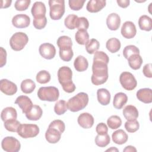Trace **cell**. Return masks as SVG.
Wrapping results in <instances>:
<instances>
[{
    "mask_svg": "<svg viewBox=\"0 0 152 152\" xmlns=\"http://www.w3.org/2000/svg\"><path fill=\"white\" fill-rule=\"evenodd\" d=\"M92 72L93 74L91 77V81L95 86L103 84L108 79V67L107 64L105 63L93 62Z\"/></svg>",
    "mask_w": 152,
    "mask_h": 152,
    "instance_id": "cell-1",
    "label": "cell"
},
{
    "mask_svg": "<svg viewBox=\"0 0 152 152\" xmlns=\"http://www.w3.org/2000/svg\"><path fill=\"white\" fill-rule=\"evenodd\" d=\"M119 151L118 149L115 147H112L111 148L106 150V151Z\"/></svg>",
    "mask_w": 152,
    "mask_h": 152,
    "instance_id": "cell-56",
    "label": "cell"
},
{
    "mask_svg": "<svg viewBox=\"0 0 152 152\" xmlns=\"http://www.w3.org/2000/svg\"><path fill=\"white\" fill-rule=\"evenodd\" d=\"M39 52L40 55L46 59H52L56 55L55 46L49 43H44L39 46Z\"/></svg>",
    "mask_w": 152,
    "mask_h": 152,
    "instance_id": "cell-10",
    "label": "cell"
},
{
    "mask_svg": "<svg viewBox=\"0 0 152 152\" xmlns=\"http://www.w3.org/2000/svg\"><path fill=\"white\" fill-rule=\"evenodd\" d=\"M75 39L78 44L84 45L89 41V34L86 30H78L75 34Z\"/></svg>",
    "mask_w": 152,
    "mask_h": 152,
    "instance_id": "cell-31",
    "label": "cell"
},
{
    "mask_svg": "<svg viewBox=\"0 0 152 152\" xmlns=\"http://www.w3.org/2000/svg\"><path fill=\"white\" fill-rule=\"evenodd\" d=\"M100 47L99 41L95 39H91L85 45L87 52L89 54H94L98 50Z\"/></svg>",
    "mask_w": 152,
    "mask_h": 152,
    "instance_id": "cell-34",
    "label": "cell"
},
{
    "mask_svg": "<svg viewBox=\"0 0 152 152\" xmlns=\"http://www.w3.org/2000/svg\"><path fill=\"white\" fill-rule=\"evenodd\" d=\"M128 101V97L125 93L119 92L114 96L113 105L117 109H122Z\"/></svg>",
    "mask_w": 152,
    "mask_h": 152,
    "instance_id": "cell-24",
    "label": "cell"
},
{
    "mask_svg": "<svg viewBox=\"0 0 152 152\" xmlns=\"http://www.w3.org/2000/svg\"><path fill=\"white\" fill-rule=\"evenodd\" d=\"M78 18V17L75 14L68 15L64 20V24L65 27L69 30H74L76 28Z\"/></svg>",
    "mask_w": 152,
    "mask_h": 152,
    "instance_id": "cell-35",
    "label": "cell"
},
{
    "mask_svg": "<svg viewBox=\"0 0 152 152\" xmlns=\"http://www.w3.org/2000/svg\"><path fill=\"white\" fill-rule=\"evenodd\" d=\"M135 54H140V50L134 45H128L125 46L123 50V55L126 59H128L131 56Z\"/></svg>",
    "mask_w": 152,
    "mask_h": 152,
    "instance_id": "cell-41",
    "label": "cell"
},
{
    "mask_svg": "<svg viewBox=\"0 0 152 152\" xmlns=\"http://www.w3.org/2000/svg\"><path fill=\"white\" fill-rule=\"evenodd\" d=\"M96 131L97 134H99V135L106 134H107L108 128L104 123L101 122L97 124V125L96 126Z\"/></svg>",
    "mask_w": 152,
    "mask_h": 152,
    "instance_id": "cell-50",
    "label": "cell"
},
{
    "mask_svg": "<svg viewBox=\"0 0 152 152\" xmlns=\"http://www.w3.org/2000/svg\"><path fill=\"white\" fill-rule=\"evenodd\" d=\"M107 124L109 128L112 129H116L122 125V120L119 116L112 115L107 120Z\"/></svg>",
    "mask_w": 152,
    "mask_h": 152,
    "instance_id": "cell-36",
    "label": "cell"
},
{
    "mask_svg": "<svg viewBox=\"0 0 152 152\" xmlns=\"http://www.w3.org/2000/svg\"><path fill=\"white\" fill-rule=\"evenodd\" d=\"M106 4L105 0H90L87 4L86 9L90 12H97L106 6Z\"/></svg>",
    "mask_w": 152,
    "mask_h": 152,
    "instance_id": "cell-19",
    "label": "cell"
},
{
    "mask_svg": "<svg viewBox=\"0 0 152 152\" xmlns=\"http://www.w3.org/2000/svg\"><path fill=\"white\" fill-rule=\"evenodd\" d=\"M0 90L5 94L12 96L17 93V86L14 83L7 79H2L0 81Z\"/></svg>",
    "mask_w": 152,
    "mask_h": 152,
    "instance_id": "cell-12",
    "label": "cell"
},
{
    "mask_svg": "<svg viewBox=\"0 0 152 152\" xmlns=\"http://www.w3.org/2000/svg\"><path fill=\"white\" fill-rule=\"evenodd\" d=\"M50 74L46 70L39 71L36 77V81L40 84H46L50 80Z\"/></svg>",
    "mask_w": 152,
    "mask_h": 152,
    "instance_id": "cell-40",
    "label": "cell"
},
{
    "mask_svg": "<svg viewBox=\"0 0 152 152\" xmlns=\"http://www.w3.org/2000/svg\"><path fill=\"white\" fill-rule=\"evenodd\" d=\"M121 32L122 36L124 38L132 39L136 35V27L133 22L126 21L122 24Z\"/></svg>",
    "mask_w": 152,
    "mask_h": 152,
    "instance_id": "cell-11",
    "label": "cell"
},
{
    "mask_svg": "<svg viewBox=\"0 0 152 152\" xmlns=\"http://www.w3.org/2000/svg\"><path fill=\"white\" fill-rule=\"evenodd\" d=\"M30 3V0H17L15 2L14 7L17 11H25L28 8Z\"/></svg>",
    "mask_w": 152,
    "mask_h": 152,
    "instance_id": "cell-47",
    "label": "cell"
},
{
    "mask_svg": "<svg viewBox=\"0 0 152 152\" xmlns=\"http://www.w3.org/2000/svg\"><path fill=\"white\" fill-rule=\"evenodd\" d=\"M151 64H145L142 69V72L145 77L147 78H151L152 77V73H151Z\"/></svg>",
    "mask_w": 152,
    "mask_h": 152,
    "instance_id": "cell-51",
    "label": "cell"
},
{
    "mask_svg": "<svg viewBox=\"0 0 152 152\" xmlns=\"http://www.w3.org/2000/svg\"><path fill=\"white\" fill-rule=\"evenodd\" d=\"M31 12L34 18L45 17L46 12L45 4L41 1L35 2L31 7Z\"/></svg>",
    "mask_w": 152,
    "mask_h": 152,
    "instance_id": "cell-16",
    "label": "cell"
},
{
    "mask_svg": "<svg viewBox=\"0 0 152 152\" xmlns=\"http://www.w3.org/2000/svg\"><path fill=\"white\" fill-rule=\"evenodd\" d=\"M49 15L53 20H60L65 13L64 0H49Z\"/></svg>",
    "mask_w": 152,
    "mask_h": 152,
    "instance_id": "cell-5",
    "label": "cell"
},
{
    "mask_svg": "<svg viewBox=\"0 0 152 152\" xmlns=\"http://www.w3.org/2000/svg\"><path fill=\"white\" fill-rule=\"evenodd\" d=\"M57 75L59 83L62 86L64 91L71 93L75 91L76 87L72 81V72L69 67L64 66L59 68Z\"/></svg>",
    "mask_w": 152,
    "mask_h": 152,
    "instance_id": "cell-2",
    "label": "cell"
},
{
    "mask_svg": "<svg viewBox=\"0 0 152 152\" xmlns=\"http://www.w3.org/2000/svg\"><path fill=\"white\" fill-rule=\"evenodd\" d=\"M68 109L67 102L64 100L58 101L54 106V111L58 115H62L64 114Z\"/></svg>",
    "mask_w": 152,
    "mask_h": 152,
    "instance_id": "cell-37",
    "label": "cell"
},
{
    "mask_svg": "<svg viewBox=\"0 0 152 152\" xmlns=\"http://www.w3.org/2000/svg\"><path fill=\"white\" fill-rule=\"evenodd\" d=\"M43 114L42 108L38 105H33L31 109L26 113V118L30 121H38L40 119Z\"/></svg>",
    "mask_w": 152,
    "mask_h": 152,
    "instance_id": "cell-25",
    "label": "cell"
},
{
    "mask_svg": "<svg viewBox=\"0 0 152 152\" xmlns=\"http://www.w3.org/2000/svg\"><path fill=\"white\" fill-rule=\"evenodd\" d=\"M119 81L122 87L128 91L133 90L137 86V81L133 75L129 72H123L119 76Z\"/></svg>",
    "mask_w": 152,
    "mask_h": 152,
    "instance_id": "cell-8",
    "label": "cell"
},
{
    "mask_svg": "<svg viewBox=\"0 0 152 152\" xmlns=\"http://www.w3.org/2000/svg\"><path fill=\"white\" fill-rule=\"evenodd\" d=\"M93 62H103L108 64L109 58L108 55L103 51H97L94 53Z\"/></svg>",
    "mask_w": 152,
    "mask_h": 152,
    "instance_id": "cell-43",
    "label": "cell"
},
{
    "mask_svg": "<svg viewBox=\"0 0 152 152\" xmlns=\"http://www.w3.org/2000/svg\"><path fill=\"white\" fill-rule=\"evenodd\" d=\"M116 2L120 7L125 8L129 6L130 1L129 0H117Z\"/></svg>",
    "mask_w": 152,
    "mask_h": 152,
    "instance_id": "cell-53",
    "label": "cell"
},
{
    "mask_svg": "<svg viewBox=\"0 0 152 152\" xmlns=\"http://www.w3.org/2000/svg\"><path fill=\"white\" fill-rule=\"evenodd\" d=\"M11 2V0H2L1 1V8H7L10 7Z\"/></svg>",
    "mask_w": 152,
    "mask_h": 152,
    "instance_id": "cell-54",
    "label": "cell"
},
{
    "mask_svg": "<svg viewBox=\"0 0 152 152\" xmlns=\"http://www.w3.org/2000/svg\"><path fill=\"white\" fill-rule=\"evenodd\" d=\"M110 137L107 134L97 135L95 138L96 144L100 147H104L110 143Z\"/></svg>",
    "mask_w": 152,
    "mask_h": 152,
    "instance_id": "cell-39",
    "label": "cell"
},
{
    "mask_svg": "<svg viewBox=\"0 0 152 152\" xmlns=\"http://www.w3.org/2000/svg\"><path fill=\"white\" fill-rule=\"evenodd\" d=\"M20 125V122L17 119H11L4 122L5 128L7 131L12 132H17Z\"/></svg>",
    "mask_w": 152,
    "mask_h": 152,
    "instance_id": "cell-38",
    "label": "cell"
},
{
    "mask_svg": "<svg viewBox=\"0 0 152 152\" xmlns=\"http://www.w3.org/2000/svg\"><path fill=\"white\" fill-rule=\"evenodd\" d=\"M121 18L116 13L110 14L106 18V24L110 30H117L121 24Z\"/></svg>",
    "mask_w": 152,
    "mask_h": 152,
    "instance_id": "cell-17",
    "label": "cell"
},
{
    "mask_svg": "<svg viewBox=\"0 0 152 152\" xmlns=\"http://www.w3.org/2000/svg\"><path fill=\"white\" fill-rule=\"evenodd\" d=\"M20 87L21 91L24 93L30 94L34 90L36 84L31 79H26L21 82Z\"/></svg>",
    "mask_w": 152,
    "mask_h": 152,
    "instance_id": "cell-32",
    "label": "cell"
},
{
    "mask_svg": "<svg viewBox=\"0 0 152 152\" xmlns=\"http://www.w3.org/2000/svg\"><path fill=\"white\" fill-rule=\"evenodd\" d=\"M128 62L131 68L137 70L141 68L142 64V58L140 54H135L128 59Z\"/></svg>",
    "mask_w": 152,
    "mask_h": 152,
    "instance_id": "cell-30",
    "label": "cell"
},
{
    "mask_svg": "<svg viewBox=\"0 0 152 152\" xmlns=\"http://www.w3.org/2000/svg\"><path fill=\"white\" fill-rule=\"evenodd\" d=\"M84 0H69L68 1L69 8L74 11H79L81 10L85 3Z\"/></svg>",
    "mask_w": 152,
    "mask_h": 152,
    "instance_id": "cell-48",
    "label": "cell"
},
{
    "mask_svg": "<svg viewBox=\"0 0 152 152\" xmlns=\"http://www.w3.org/2000/svg\"><path fill=\"white\" fill-rule=\"evenodd\" d=\"M46 24H47V18L46 16L33 19V26L36 29L42 30L44 28L46 27Z\"/></svg>",
    "mask_w": 152,
    "mask_h": 152,
    "instance_id": "cell-46",
    "label": "cell"
},
{
    "mask_svg": "<svg viewBox=\"0 0 152 152\" xmlns=\"http://www.w3.org/2000/svg\"><path fill=\"white\" fill-rule=\"evenodd\" d=\"M123 115L127 121L135 120L138 117V111L137 107L133 105L126 106L122 111Z\"/></svg>",
    "mask_w": 152,
    "mask_h": 152,
    "instance_id": "cell-22",
    "label": "cell"
},
{
    "mask_svg": "<svg viewBox=\"0 0 152 152\" xmlns=\"http://www.w3.org/2000/svg\"><path fill=\"white\" fill-rule=\"evenodd\" d=\"M123 151L124 152H136L137 149L134 146L128 145L123 150Z\"/></svg>",
    "mask_w": 152,
    "mask_h": 152,
    "instance_id": "cell-55",
    "label": "cell"
},
{
    "mask_svg": "<svg viewBox=\"0 0 152 152\" xmlns=\"http://www.w3.org/2000/svg\"><path fill=\"white\" fill-rule=\"evenodd\" d=\"M48 128H52L57 129L59 131L61 134H62L65 129V125L64 122L59 119H56L53 121L49 124Z\"/></svg>",
    "mask_w": 152,
    "mask_h": 152,
    "instance_id": "cell-45",
    "label": "cell"
},
{
    "mask_svg": "<svg viewBox=\"0 0 152 152\" xmlns=\"http://www.w3.org/2000/svg\"><path fill=\"white\" fill-rule=\"evenodd\" d=\"M97 100L100 104L106 106L110 103V93L106 88H99L97 91Z\"/></svg>",
    "mask_w": 152,
    "mask_h": 152,
    "instance_id": "cell-21",
    "label": "cell"
},
{
    "mask_svg": "<svg viewBox=\"0 0 152 152\" xmlns=\"http://www.w3.org/2000/svg\"><path fill=\"white\" fill-rule=\"evenodd\" d=\"M17 133L23 138H33L39 134V128L36 124H21Z\"/></svg>",
    "mask_w": 152,
    "mask_h": 152,
    "instance_id": "cell-7",
    "label": "cell"
},
{
    "mask_svg": "<svg viewBox=\"0 0 152 152\" xmlns=\"http://www.w3.org/2000/svg\"><path fill=\"white\" fill-rule=\"evenodd\" d=\"M121 44L119 39L115 37H112L107 40L106 43L107 49L112 53H116L121 49Z\"/></svg>",
    "mask_w": 152,
    "mask_h": 152,
    "instance_id": "cell-29",
    "label": "cell"
},
{
    "mask_svg": "<svg viewBox=\"0 0 152 152\" xmlns=\"http://www.w3.org/2000/svg\"><path fill=\"white\" fill-rule=\"evenodd\" d=\"M138 26L141 30L149 31L152 29L151 18L146 15H141L138 20Z\"/></svg>",
    "mask_w": 152,
    "mask_h": 152,
    "instance_id": "cell-28",
    "label": "cell"
},
{
    "mask_svg": "<svg viewBox=\"0 0 152 152\" xmlns=\"http://www.w3.org/2000/svg\"><path fill=\"white\" fill-rule=\"evenodd\" d=\"M60 58L66 62H69L73 57L74 52L72 49V47H66L59 48V52Z\"/></svg>",
    "mask_w": 152,
    "mask_h": 152,
    "instance_id": "cell-33",
    "label": "cell"
},
{
    "mask_svg": "<svg viewBox=\"0 0 152 152\" xmlns=\"http://www.w3.org/2000/svg\"><path fill=\"white\" fill-rule=\"evenodd\" d=\"M37 96L42 101L55 102L59 98V91L53 86L42 87L37 91Z\"/></svg>",
    "mask_w": 152,
    "mask_h": 152,
    "instance_id": "cell-4",
    "label": "cell"
},
{
    "mask_svg": "<svg viewBox=\"0 0 152 152\" xmlns=\"http://www.w3.org/2000/svg\"><path fill=\"white\" fill-rule=\"evenodd\" d=\"M1 55V67H3L7 62V52L2 47L0 48Z\"/></svg>",
    "mask_w": 152,
    "mask_h": 152,
    "instance_id": "cell-52",
    "label": "cell"
},
{
    "mask_svg": "<svg viewBox=\"0 0 152 152\" xmlns=\"http://www.w3.org/2000/svg\"><path fill=\"white\" fill-rule=\"evenodd\" d=\"M88 103V96L84 92H80L70 98L68 102V109L72 112H76L84 109Z\"/></svg>",
    "mask_w": 152,
    "mask_h": 152,
    "instance_id": "cell-3",
    "label": "cell"
},
{
    "mask_svg": "<svg viewBox=\"0 0 152 152\" xmlns=\"http://www.w3.org/2000/svg\"><path fill=\"white\" fill-rule=\"evenodd\" d=\"M61 133L56 129L48 128L45 133V138L46 141L51 144L58 142L61 138Z\"/></svg>",
    "mask_w": 152,
    "mask_h": 152,
    "instance_id": "cell-20",
    "label": "cell"
},
{
    "mask_svg": "<svg viewBox=\"0 0 152 152\" xmlns=\"http://www.w3.org/2000/svg\"><path fill=\"white\" fill-rule=\"evenodd\" d=\"M56 43L59 48L72 47V42L71 39L67 36H60L58 39Z\"/></svg>",
    "mask_w": 152,
    "mask_h": 152,
    "instance_id": "cell-42",
    "label": "cell"
},
{
    "mask_svg": "<svg viewBox=\"0 0 152 152\" xmlns=\"http://www.w3.org/2000/svg\"><path fill=\"white\" fill-rule=\"evenodd\" d=\"M74 66L77 71L83 72L87 70L88 66L87 59L83 56L79 55L74 60Z\"/></svg>",
    "mask_w": 152,
    "mask_h": 152,
    "instance_id": "cell-26",
    "label": "cell"
},
{
    "mask_svg": "<svg viewBox=\"0 0 152 152\" xmlns=\"http://www.w3.org/2000/svg\"><path fill=\"white\" fill-rule=\"evenodd\" d=\"M112 138L113 142L118 145H122L125 144L128 139V136L127 134L122 129H118L113 132L112 135Z\"/></svg>",
    "mask_w": 152,
    "mask_h": 152,
    "instance_id": "cell-23",
    "label": "cell"
},
{
    "mask_svg": "<svg viewBox=\"0 0 152 152\" xmlns=\"http://www.w3.org/2000/svg\"><path fill=\"white\" fill-rule=\"evenodd\" d=\"M89 27V22L88 20L84 17H78L77 23L76 28L78 30H86Z\"/></svg>",
    "mask_w": 152,
    "mask_h": 152,
    "instance_id": "cell-49",
    "label": "cell"
},
{
    "mask_svg": "<svg viewBox=\"0 0 152 152\" xmlns=\"http://www.w3.org/2000/svg\"><path fill=\"white\" fill-rule=\"evenodd\" d=\"M137 98L144 103L152 102V90L150 88H143L138 90L136 94Z\"/></svg>",
    "mask_w": 152,
    "mask_h": 152,
    "instance_id": "cell-18",
    "label": "cell"
},
{
    "mask_svg": "<svg viewBox=\"0 0 152 152\" xmlns=\"http://www.w3.org/2000/svg\"><path fill=\"white\" fill-rule=\"evenodd\" d=\"M15 103L18 105V106L22 110V112L24 114L27 113L33 106L31 99L26 96H18L16 99Z\"/></svg>",
    "mask_w": 152,
    "mask_h": 152,
    "instance_id": "cell-15",
    "label": "cell"
},
{
    "mask_svg": "<svg viewBox=\"0 0 152 152\" xmlns=\"http://www.w3.org/2000/svg\"><path fill=\"white\" fill-rule=\"evenodd\" d=\"M3 150L7 152H18L21 148L20 141L13 137H6L1 142Z\"/></svg>",
    "mask_w": 152,
    "mask_h": 152,
    "instance_id": "cell-9",
    "label": "cell"
},
{
    "mask_svg": "<svg viewBox=\"0 0 152 152\" xmlns=\"http://www.w3.org/2000/svg\"><path fill=\"white\" fill-rule=\"evenodd\" d=\"M1 118L3 122L11 119H16L17 118V112L15 108L12 107H7L2 110Z\"/></svg>",
    "mask_w": 152,
    "mask_h": 152,
    "instance_id": "cell-27",
    "label": "cell"
},
{
    "mask_svg": "<svg viewBox=\"0 0 152 152\" xmlns=\"http://www.w3.org/2000/svg\"><path fill=\"white\" fill-rule=\"evenodd\" d=\"M30 23V17L24 14H17L12 19V25L18 28H24L27 27Z\"/></svg>",
    "mask_w": 152,
    "mask_h": 152,
    "instance_id": "cell-13",
    "label": "cell"
},
{
    "mask_svg": "<svg viewBox=\"0 0 152 152\" xmlns=\"http://www.w3.org/2000/svg\"><path fill=\"white\" fill-rule=\"evenodd\" d=\"M78 125L84 129H88L93 126L94 124V118L89 113L84 112L81 113L77 119Z\"/></svg>",
    "mask_w": 152,
    "mask_h": 152,
    "instance_id": "cell-14",
    "label": "cell"
},
{
    "mask_svg": "<svg viewBox=\"0 0 152 152\" xmlns=\"http://www.w3.org/2000/svg\"><path fill=\"white\" fill-rule=\"evenodd\" d=\"M28 42L27 35L23 32L14 33L10 40V45L11 49L15 51H20L23 49Z\"/></svg>",
    "mask_w": 152,
    "mask_h": 152,
    "instance_id": "cell-6",
    "label": "cell"
},
{
    "mask_svg": "<svg viewBox=\"0 0 152 152\" xmlns=\"http://www.w3.org/2000/svg\"><path fill=\"white\" fill-rule=\"evenodd\" d=\"M139 128L140 124L139 122L137 121V119L127 121L125 123V128L128 132H135L137 130H138Z\"/></svg>",
    "mask_w": 152,
    "mask_h": 152,
    "instance_id": "cell-44",
    "label": "cell"
}]
</instances>
